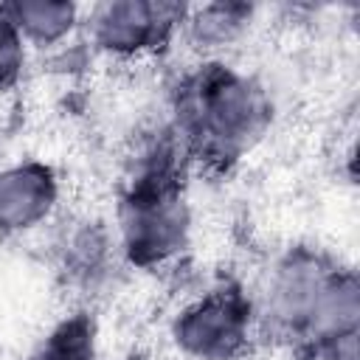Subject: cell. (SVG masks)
I'll return each instance as SVG.
<instances>
[{
    "label": "cell",
    "mask_w": 360,
    "mask_h": 360,
    "mask_svg": "<svg viewBox=\"0 0 360 360\" xmlns=\"http://www.w3.org/2000/svg\"><path fill=\"white\" fill-rule=\"evenodd\" d=\"M321 352H323V360H357V335L326 343L321 346Z\"/></svg>",
    "instance_id": "obj_12"
},
{
    "label": "cell",
    "mask_w": 360,
    "mask_h": 360,
    "mask_svg": "<svg viewBox=\"0 0 360 360\" xmlns=\"http://www.w3.org/2000/svg\"><path fill=\"white\" fill-rule=\"evenodd\" d=\"M31 360H93V323L82 315L59 323Z\"/></svg>",
    "instance_id": "obj_10"
},
{
    "label": "cell",
    "mask_w": 360,
    "mask_h": 360,
    "mask_svg": "<svg viewBox=\"0 0 360 360\" xmlns=\"http://www.w3.org/2000/svg\"><path fill=\"white\" fill-rule=\"evenodd\" d=\"M22 39L37 48L62 42L79 22V6L68 0H14L6 3Z\"/></svg>",
    "instance_id": "obj_8"
},
{
    "label": "cell",
    "mask_w": 360,
    "mask_h": 360,
    "mask_svg": "<svg viewBox=\"0 0 360 360\" xmlns=\"http://www.w3.org/2000/svg\"><path fill=\"white\" fill-rule=\"evenodd\" d=\"M332 267L323 264L321 256L309 250H295L284 256L267 287V315L276 326L292 335H304L307 318L312 312V304L326 281Z\"/></svg>",
    "instance_id": "obj_6"
},
{
    "label": "cell",
    "mask_w": 360,
    "mask_h": 360,
    "mask_svg": "<svg viewBox=\"0 0 360 360\" xmlns=\"http://www.w3.org/2000/svg\"><path fill=\"white\" fill-rule=\"evenodd\" d=\"M188 225V208L177 188L172 160L163 149H158V155L141 166L121 200V248L132 264L152 267L183 250Z\"/></svg>",
    "instance_id": "obj_2"
},
{
    "label": "cell",
    "mask_w": 360,
    "mask_h": 360,
    "mask_svg": "<svg viewBox=\"0 0 360 360\" xmlns=\"http://www.w3.org/2000/svg\"><path fill=\"white\" fill-rule=\"evenodd\" d=\"M59 200V183L48 163L22 160L0 169V233H25L42 225Z\"/></svg>",
    "instance_id": "obj_5"
},
{
    "label": "cell",
    "mask_w": 360,
    "mask_h": 360,
    "mask_svg": "<svg viewBox=\"0 0 360 360\" xmlns=\"http://www.w3.org/2000/svg\"><path fill=\"white\" fill-rule=\"evenodd\" d=\"M186 135L208 158H236L267 127L270 104L264 90L228 68H205L197 73L180 101Z\"/></svg>",
    "instance_id": "obj_1"
},
{
    "label": "cell",
    "mask_w": 360,
    "mask_h": 360,
    "mask_svg": "<svg viewBox=\"0 0 360 360\" xmlns=\"http://www.w3.org/2000/svg\"><path fill=\"white\" fill-rule=\"evenodd\" d=\"M25 68V39L14 25L6 3L0 6V93L11 90Z\"/></svg>",
    "instance_id": "obj_11"
},
{
    "label": "cell",
    "mask_w": 360,
    "mask_h": 360,
    "mask_svg": "<svg viewBox=\"0 0 360 360\" xmlns=\"http://www.w3.org/2000/svg\"><path fill=\"white\" fill-rule=\"evenodd\" d=\"M172 335L194 360H233L248 346L250 307L236 292H208L177 315Z\"/></svg>",
    "instance_id": "obj_4"
},
{
    "label": "cell",
    "mask_w": 360,
    "mask_h": 360,
    "mask_svg": "<svg viewBox=\"0 0 360 360\" xmlns=\"http://www.w3.org/2000/svg\"><path fill=\"white\" fill-rule=\"evenodd\" d=\"M357 323H360V287L354 273L329 270L307 318L304 335L321 349L340 338L357 335Z\"/></svg>",
    "instance_id": "obj_7"
},
{
    "label": "cell",
    "mask_w": 360,
    "mask_h": 360,
    "mask_svg": "<svg viewBox=\"0 0 360 360\" xmlns=\"http://www.w3.org/2000/svg\"><path fill=\"white\" fill-rule=\"evenodd\" d=\"M186 6L163 0H107L90 8L87 31L110 56H141L163 48L183 25Z\"/></svg>",
    "instance_id": "obj_3"
},
{
    "label": "cell",
    "mask_w": 360,
    "mask_h": 360,
    "mask_svg": "<svg viewBox=\"0 0 360 360\" xmlns=\"http://www.w3.org/2000/svg\"><path fill=\"white\" fill-rule=\"evenodd\" d=\"M250 22V6L242 3H208L186 11L183 25L200 48H222L233 42Z\"/></svg>",
    "instance_id": "obj_9"
}]
</instances>
